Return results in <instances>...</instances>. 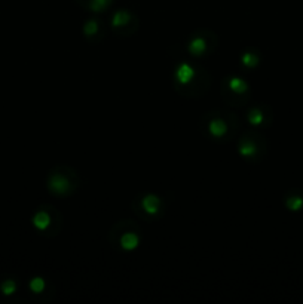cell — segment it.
Here are the masks:
<instances>
[{
	"instance_id": "cell-13",
	"label": "cell",
	"mask_w": 303,
	"mask_h": 304,
	"mask_svg": "<svg viewBox=\"0 0 303 304\" xmlns=\"http://www.w3.org/2000/svg\"><path fill=\"white\" fill-rule=\"evenodd\" d=\"M286 205H287V208L290 209V211L299 213V211H302V209H303V198H300V196H291V198H288L286 200Z\"/></svg>"
},
{
	"instance_id": "cell-12",
	"label": "cell",
	"mask_w": 303,
	"mask_h": 304,
	"mask_svg": "<svg viewBox=\"0 0 303 304\" xmlns=\"http://www.w3.org/2000/svg\"><path fill=\"white\" fill-rule=\"evenodd\" d=\"M101 31V26L97 19H89L86 24L83 26V34L88 37V39H94L98 33Z\"/></svg>"
},
{
	"instance_id": "cell-3",
	"label": "cell",
	"mask_w": 303,
	"mask_h": 304,
	"mask_svg": "<svg viewBox=\"0 0 303 304\" xmlns=\"http://www.w3.org/2000/svg\"><path fill=\"white\" fill-rule=\"evenodd\" d=\"M205 128L209 134V137H213L214 139H223L229 135L230 125L226 121L224 116L220 114H211L205 122Z\"/></svg>"
},
{
	"instance_id": "cell-5",
	"label": "cell",
	"mask_w": 303,
	"mask_h": 304,
	"mask_svg": "<svg viewBox=\"0 0 303 304\" xmlns=\"http://www.w3.org/2000/svg\"><path fill=\"white\" fill-rule=\"evenodd\" d=\"M140 208L144 214L155 217L159 215L162 211V200L156 195H146L140 198Z\"/></svg>"
},
{
	"instance_id": "cell-6",
	"label": "cell",
	"mask_w": 303,
	"mask_h": 304,
	"mask_svg": "<svg viewBox=\"0 0 303 304\" xmlns=\"http://www.w3.org/2000/svg\"><path fill=\"white\" fill-rule=\"evenodd\" d=\"M253 138H254L253 134L245 135V137L241 139L239 146H238L239 154H241L242 157H245V159H254V157H257V154H259V149H260V147L257 146V143H255Z\"/></svg>"
},
{
	"instance_id": "cell-8",
	"label": "cell",
	"mask_w": 303,
	"mask_h": 304,
	"mask_svg": "<svg viewBox=\"0 0 303 304\" xmlns=\"http://www.w3.org/2000/svg\"><path fill=\"white\" fill-rule=\"evenodd\" d=\"M140 243V236L138 231H124L122 239L119 241V246L125 251H132L138 246Z\"/></svg>"
},
{
	"instance_id": "cell-1",
	"label": "cell",
	"mask_w": 303,
	"mask_h": 304,
	"mask_svg": "<svg viewBox=\"0 0 303 304\" xmlns=\"http://www.w3.org/2000/svg\"><path fill=\"white\" fill-rule=\"evenodd\" d=\"M78 185L76 177L68 172H51L48 178V189L58 196H67L72 193Z\"/></svg>"
},
{
	"instance_id": "cell-7",
	"label": "cell",
	"mask_w": 303,
	"mask_h": 304,
	"mask_svg": "<svg viewBox=\"0 0 303 304\" xmlns=\"http://www.w3.org/2000/svg\"><path fill=\"white\" fill-rule=\"evenodd\" d=\"M131 22H134V18H132V15L129 12H127V11H118V12L113 15L112 27H113L114 31H118V33H121V31H125L127 33V29L128 30H134L129 26Z\"/></svg>"
},
{
	"instance_id": "cell-4",
	"label": "cell",
	"mask_w": 303,
	"mask_h": 304,
	"mask_svg": "<svg viewBox=\"0 0 303 304\" xmlns=\"http://www.w3.org/2000/svg\"><path fill=\"white\" fill-rule=\"evenodd\" d=\"M188 51L193 57H204L209 51V43L208 39L202 33H196L192 36L188 42Z\"/></svg>"
},
{
	"instance_id": "cell-2",
	"label": "cell",
	"mask_w": 303,
	"mask_h": 304,
	"mask_svg": "<svg viewBox=\"0 0 303 304\" xmlns=\"http://www.w3.org/2000/svg\"><path fill=\"white\" fill-rule=\"evenodd\" d=\"M198 76H199V72L195 68V65H192L189 62L178 64L175 68V73H174V79H175L177 88L180 91L183 88H191L193 83H196Z\"/></svg>"
},
{
	"instance_id": "cell-16",
	"label": "cell",
	"mask_w": 303,
	"mask_h": 304,
	"mask_svg": "<svg viewBox=\"0 0 303 304\" xmlns=\"http://www.w3.org/2000/svg\"><path fill=\"white\" fill-rule=\"evenodd\" d=\"M30 288H32V291L36 292V294L42 292V291L45 289V280H43L42 277H34V279H32Z\"/></svg>"
},
{
	"instance_id": "cell-14",
	"label": "cell",
	"mask_w": 303,
	"mask_h": 304,
	"mask_svg": "<svg viewBox=\"0 0 303 304\" xmlns=\"http://www.w3.org/2000/svg\"><path fill=\"white\" fill-rule=\"evenodd\" d=\"M241 61H242V64L245 67L254 68V67H257V64H259V55L257 54H253V52H245L241 57Z\"/></svg>"
},
{
	"instance_id": "cell-11",
	"label": "cell",
	"mask_w": 303,
	"mask_h": 304,
	"mask_svg": "<svg viewBox=\"0 0 303 304\" xmlns=\"http://www.w3.org/2000/svg\"><path fill=\"white\" fill-rule=\"evenodd\" d=\"M247 121L253 126H262L265 123V113L260 107H253L247 113Z\"/></svg>"
},
{
	"instance_id": "cell-9",
	"label": "cell",
	"mask_w": 303,
	"mask_h": 304,
	"mask_svg": "<svg viewBox=\"0 0 303 304\" xmlns=\"http://www.w3.org/2000/svg\"><path fill=\"white\" fill-rule=\"evenodd\" d=\"M226 88L232 92V93H237V95H242L248 91V83L242 79V77H229L226 80Z\"/></svg>"
},
{
	"instance_id": "cell-10",
	"label": "cell",
	"mask_w": 303,
	"mask_h": 304,
	"mask_svg": "<svg viewBox=\"0 0 303 304\" xmlns=\"http://www.w3.org/2000/svg\"><path fill=\"white\" fill-rule=\"evenodd\" d=\"M33 224L37 230L45 231V230H48L49 226L52 224V217L49 215L48 211H37L33 217Z\"/></svg>"
},
{
	"instance_id": "cell-15",
	"label": "cell",
	"mask_w": 303,
	"mask_h": 304,
	"mask_svg": "<svg viewBox=\"0 0 303 304\" xmlns=\"http://www.w3.org/2000/svg\"><path fill=\"white\" fill-rule=\"evenodd\" d=\"M0 289H2V292H3L5 295H12V294L16 291V284L14 282L12 279H8V280H5V282L2 284Z\"/></svg>"
}]
</instances>
